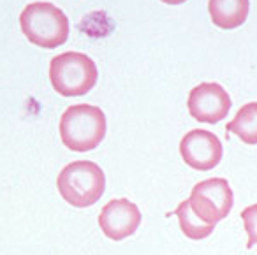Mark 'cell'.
I'll use <instances>...</instances> for the list:
<instances>
[{
    "mask_svg": "<svg viewBox=\"0 0 257 255\" xmlns=\"http://www.w3.org/2000/svg\"><path fill=\"white\" fill-rule=\"evenodd\" d=\"M20 27L32 44L53 50L69 37V20L60 8L51 2L27 4L20 15Z\"/></svg>",
    "mask_w": 257,
    "mask_h": 255,
    "instance_id": "7a4b0ae2",
    "label": "cell"
},
{
    "mask_svg": "<svg viewBox=\"0 0 257 255\" xmlns=\"http://www.w3.org/2000/svg\"><path fill=\"white\" fill-rule=\"evenodd\" d=\"M187 107L194 120L217 123L231 111V97L218 83H201L190 90Z\"/></svg>",
    "mask_w": 257,
    "mask_h": 255,
    "instance_id": "52a82bcc",
    "label": "cell"
},
{
    "mask_svg": "<svg viewBox=\"0 0 257 255\" xmlns=\"http://www.w3.org/2000/svg\"><path fill=\"white\" fill-rule=\"evenodd\" d=\"M243 227H245L246 234H248V241H246V248H252L257 244V204L246 206L241 211Z\"/></svg>",
    "mask_w": 257,
    "mask_h": 255,
    "instance_id": "7c38bea8",
    "label": "cell"
},
{
    "mask_svg": "<svg viewBox=\"0 0 257 255\" xmlns=\"http://www.w3.org/2000/svg\"><path fill=\"white\" fill-rule=\"evenodd\" d=\"M141 223V211L128 199H113L99 215V227L111 241H121L133 236Z\"/></svg>",
    "mask_w": 257,
    "mask_h": 255,
    "instance_id": "ba28073f",
    "label": "cell"
},
{
    "mask_svg": "<svg viewBox=\"0 0 257 255\" xmlns=\"http://www.w3.org/2000/svg\"><path fill=\"white\" fill-rule=\"evenodd\" d=\"M175 215L178 216L180 220V227H182V232L185 234L189 239L199 241L208 237L211 232H213L215 225H208L204 223L192 209L189 208V202L183 201L178 204V208L175 209Z\"/></svg>",
    "mask_w": 257,
    "mask_h": 255,
    "instance_id": "8fae6325",
    "label": "cell"
},
{
    "mask_svg": "<svg viewBox=\"0 0 257 255\" xmlns=\"http://www.w3.org/2000/svg\"><path fill=\"white\" fill-rule=\"evenodd\" d=\"M95 62L85 53L65 51L51 58L50 81L57 93L64 97H81L97 83Z\"/></svg>",
    "mask_w": 257,
    "mask_h": 255,
    "instance_id": "277c9868",
    "label": "cell"
},
{
    "mask_svg": "<svg viewBox=\"0 0 257 255\" xmlns=\"http://www.w3.org/2000/svg\"><path fill=\"white\" fill-rule=\"evenodd\" d=\"M106 136V114L100 107L76 104L60 118V138L65 148L85 153L97 148Z\"/></svg>",
    "mask_w": 257,
    "mask_h": 255,
    "instance_id": "6da1fadb",
    "label": "cell"
},
{
    "mask_svg": "<svg viewBox=\"0 0 257 255\" xmlns=\"http://www.w3.org/2000/svg\"><path fill=\"white\" fill-rule=\"evenodd\" d=\"M187 202L204 223L215 225L229 215L234 195L225 178H210L194 185Z\"/></svg>",
    "mask_w": 257,
    "mask_h": 255,
    "instance_id": "5b68a950",
    "label": "cell"
},
{
    "mask_svg": "<svg viewBox=\"0 0 257 255\" xmlns=\"http://www.w3.org/2000/svg\"><path fill=\"white\" fill-rule=\"evenodd\" d=\"M180 155L183 162L196 171H211L220 164L224 146L220 139L210 131L194 129L180 141Z\"/></svg>",
    "mask_w": 257,
    "mask_h": 255,
    "instance_id": "8992f818",
    "label": "cell"
},
{
    "mask_svg": "<svg viewBox=\"0 0 257 255\" xmlns=\"http://www.w3.org/2000/svg\"><path fill=\"white\" fill-rule=\"evenodd\" d=\"M225 131L227 134H236L245 145H257V102H248L239 107Z\"/></svg>",
    "mask_w": 257,
    "mask_h": 255,
    "instance_id": "30bf717a",
    "label": "cell"
},
{
    "mask_svg": "<svg viewBox=\"0 0 257 255\" xmlns=\"http://www.w3.org/2000/svg\"><path fill=\"white\" fill-rule=\"evenodd\" d=\"M211 22L222 30H232L243 25L248 16L250 2L246 0H210L208 2Z\"/></svg>",
    "mask_w": 257,
    "mask_h": 255,
    "instance_id": "9c48e42d",
    "label": "cell"
},
{
    "mask_svg": "<svg viewBox=\"0 0 257 255\" xmlns=\"http://www.w3.org/2000/svg\"><path fill=\"white\" fill-rule=\"evenodd\" d=\"M57 187L65 202L74 208H88L102 197L106 190V176L95 162L76 160L60 171Z\"/></svg>",
    "mask_w": 257,
    "mask_h": 255,
    "instance_id": "3957f363",
    "label": "cell"
}]
</instances>
